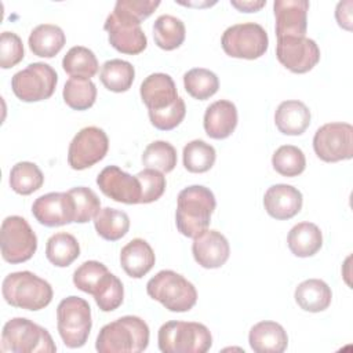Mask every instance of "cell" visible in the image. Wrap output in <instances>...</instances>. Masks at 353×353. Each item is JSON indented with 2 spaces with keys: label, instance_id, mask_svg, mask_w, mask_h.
Returning a JSON list of instances; mask_svg holds the SVG:
<instances>
[{
  "label": "cell",
  "instance_id": "6da1fadb",
  "mask_svg": "<svg viewBox=\"0 0 353 353\" xmlns=\"http://www.w3.org/2000/svg\"><path fill=\"white\" fill-rule=\"evenodd\" d=\"M216 207L214 193L203 185L182 189L176 199L175 223L181 234L196 237L208 229L211 215Z\"/></svg>",
  "mask_w": 353,
  "mask_h": 353
},
{
  "label": "cell",
  "instance_id": "7a4b0ae2",
  "mask_svg": "<svg viewBox=\"0 0 353 353\" xmlns=\"http://www.w3.org/2000/svg\"><path fill=\"white\" fill-rule=\"evenodd\" d=\"M148 345V324L138 316H123L101 328L95 349L99 353H139Z\"/></svg>",
  "mask_w": 353,
  "mask_h": 353
},
{
  "label": "cell",
  "instance_id": "3957f363",
  "mask_svg": "<svg viewBox=\"0 0 353 353\" xmlns=\"http://www.w3.org/2000/svg\"><path fill=\"white\" fill-rule=\"evenodd\" d=\"M1 292L8 305L33 312L48 306L54 295L51 284L29 270L7 274Z\"/></svg>",
  "mask_w": 353,
  "mask_h": 353
},
{
  "label": "cell",
  "instance_id": "277c9868",
  "mask_svg": "<svg viewBox=\"0 0 353 353\" xmlns=\"http://www.w3.org/2000/svg\"><path fill=\"white\" fill-rule=\"evenodd\" d=\"M55 350L50 332L29 319L14 317L3 327V353H54Z\"/></svg>",
  "mask_w": 353,
  "mask_h": 353
},
{
  "label": "cell",
  "instance_id": "5b68a950",
  "mask_svg": "<svg viewBox=\"0 0 353 353\" xmlns=\"http://www.w3.org/2000/svg\"><path fill=\"white\" fill-rule=\"evenodd\" d=\"M163 353H205L212 346L210 330L196 321H167L157 334Z\"/></svg>",
  "mask_w": 353,
  "mask_h": 353
},
{
  "label": "cell",
  "instance_id": "8992f818",
  "mask_svg": "<svg viewBox=\"0 0 353 353\" xmlns=\"http://www.w3.org/2000/svg\"><path fill=\"white\" fill-rule=\"evenodd\" d=\"M148 295L170 312H188L197 302L196 287L174 270H160L146 284Z\"/></svg>",
  "mask_w": 353,
  "mask_h": 353
},
{
  "label": "cell",
  "instance_id": "52a82bcc",
  "mask_svg": "<svg viewBox=\"0 0 353 353\" xmlns=\"http://www.w3.org/2000/svg\"><path fill=\"white\" fill-rule=\"evenodd\" d=\"M57 327L68 347L84 346L92 327L88 302L76 295L62 299L57 307Z\"/></svg>",
  "mask_w": 353,
  "mask_h": 353
},
{
  "label": "cell",
  "instance_id": "ba28073f",
  "mask_svg": "<svg viewBox=\"0 0 353 353\" xmlns=\"http://www.w3.org/2000/svg\"><path fill=\"white\" fill-rule=\"evenodd\" d=\"M58 74L52 66L44 62L29 63L11 79L12 92L23 102L48 99L57 87Z\"/></svg>",
  "mask_w": 353,
  "mask_h": 353
},
{
  "label": "cell",
  "instance_id": "9c48e42d",
  "mask_svg": "<svg viewBox=\"0 0 353 353\" xmlns=\"http://www.w3.org/2000/svg\"><path fill=\"white\" fill-rule=\"evenodd\" d=\"M1 256L8 263H22L29 261L37 250V236L19 215L7 216L0 232Z\"/></svg>",
  "mask_w": 353,
  "mask_h": 353
},
{
  "label": "cell",
  "instance_id": "30bf717a",
  "mask_svg": "<svg viewBox=\"0 0 353 353\" xmlns=\"http://www.w3.org/2000/svg\"><path fill=\"white\" fill-rule=\"evenodd\" d=\"M223 51L233 58L256 59L269 47L268 32L255 22H244L229 26L221 39Z\"/></svg>",
  "mask_w": 353,
  "mask_h": 353
},
{
  "label": "cell",
  "instance_id": "8fae6325",
  "mask_svg": "<svg viewBox=\"0 0 353 353\" xmlns=\"http://www.w3.org/2000/svg\"><path fill=\"white\" fill-rule=\"evenodd\" d=\"M313 149L319 159L327 163L350 160L353 157V127L349 123H327L317 128Z\"/></svg>",
  "mask_w": 353,
  "mask_h": 353
},
{
  "label": "cell",
  "instance_id": "7c38bea8",
  "mask_svg": "<svg viewBox=\"0 0 353 353\" xmlns=\"http://www.w3.org/2000/svg\"><path fill=\"white\" fill-rule=\"evenodd\" d=\"M109 138L95 125L81 128L72 139L68 149V163L73 170L81 171L99 163L108 153Z\"/></svg>",
  "mask_w": 353,
  "mask_h": 353
},
{
  "label": "cell",
  "instance_id": "4fadbf2b",
  "mask_svg": "<svg viewBox=\"0 0 353 353\" xmlns=\"http://www.w3.org/2000/svg\"><path fill=\"white\" fill-rule=\"evenodd\" d=\"M276 57L279 62L292 73H306L320 61L317 43L306 36L277 39Z\"/></svg>",
  "mask_w": 353,
  "mask_h": 353
},
{
  "label": "cell",
  "instance_id": "5bb4252c",
  "mask_svg": "<svg viewBox=\"0 0 353 353\" xmlns=\"http://www.w3.org/2000/svg\"><path fill=\"white\" fill-rule=\"evenodd\" d=\"M32 214L47 228L69 225L74 222V201L69 192H51L34 200Z\"/></svg>",
  "mask_w": 353,
  "mask_h": 353
},
{
  "label": "cell",
  "instance_id": "9a60e30c",
  "mask_svg": "<svg viewBox=\"0 0 353 353\" xmlns=\"http://www.w3.org/2000/svg\"><path fill=\"white\" fill-rule=\"evenodd\" d=\"M97 185L105 196L117 203L138 204L141 200L138 178L127 174L117 165L105 167L97 176Z\"/></svg>",
  "mask_w": 353,
  "mask_h": 353
},
{
  "label": "cell",
  "instance_id": "2e32d148",
  "mask_svg": "<svg viewBox=\"0 0 353 353\" xmlns=\"http://www.w3.org/2000/svg\"><path fill=\"white\" fill-rule=\"evenodd\" d=\"M103 29L108 32L109 43L121 54L137 55L148 46V39L141 25L109 14Z\"/></svg>",
  "mask_w": 353,
  "mask_h": 353
},
{
  "label": "cell",
  "instance_id": "e0dca14e",
  "mask_svg": "<svg viewBox=\"0 0 353 353\" xmlns=\"http://www.w3.org/2000/svg\"><path fill=\"white\" fill-rule=\"evenodd\" d=\"M276 17V36L303 37L307 29L309 1L306 0H276L273 3Z\"/></svg>",
  "mask_w": 353,
  "mask_h": 353
},
{
  "label": "cell",
  "instance_id": "ac0fdd59",
  "mask_svg": "<svg viewBox=\"0 0 353 353\" xmlns=\"http://www.w3.org/2000/svg\"><path fill=\"white\" fill-rule=\"evenodd\" d=\"M194 261L205 269H216L226 263L230 255L228 239L218 230H204L192 244Z\"/></svg>",
  "mask_w": 353,
  "mask_h": 353
},
{
  "label": "cell",
  "instance_id": "d6986e66",
  "mask_svg": "<svg viewBox=\"0 0 353 353\" xmlns=\"http://www.w3.org/2000/svg\"><path fill=\"white\" fill-rule=\"evenodd\" d=\"M302 193L285 183H277L270 186L263 196V205L266 212L279 221L291 219L302 208Z\"/></svg>",
  "mask_w": 353,
  "mask_h": 353
},
{
  "label": "cell",
  "instance_id": "ffe728a7",
  "mask_svg": "<svg viewBox=\"0 0 353 353\" xmlns=\"http://www.w3.org/2000/svg\"><path fill=\"white\" fill-rule=\"evenodd\" d=\"M139 94L148 110H160L172 105L176 98V87L167 73H152L141 84Z\"/></svg>",
  "mask_w": 353,
  "mask_h": 353
},
{
  "label": "cell",
  "instance_id": "44dd1931",
  "mask_svg": "<svg viewBox=\"0 0 353 353\" xmlns=\"http://www.w3.org/2000/svg\"><path fill=\"white\" fill-rule=\"evenodd\" d=\"M204 130L212 139H225L232 135L237 125L236 105L228 99L211 103L204 113Z\"/></svg>",
  "mask_w": 353,
  "mask_h": 353
},
{
  "label": "cell",
  "instance_id": "7402d4cb",
  "mask_svg": "<svg viewBox=\"0 0 353 353\" xmlns=\"http://www.w3.org/2000/svg\"><path fill=\"white\" fill-rule=\"evenodd\" d=\"M154 261V252L143 239H132L120 251V265L132 279H141L149 273Z\"/></svg>",
  "mask_w": 353,
  "mask_h": 353
},
{
  "label": "cell",
  "instance_id": "603a6c76",
  "mask_svg": "<svg viewBox=\"0 0 353 353\" xmlns=\"http://www.w3.org/2000/svg\"><path fill=\"white\" fill-rule=\"evenodd\" d=\"M248 342L255 353H283L287 349L288 336L283 325L266 320L250 330Z\"/></svg>",
  "mask_w": 353,
  "mask_h": 353
},
{
  "label": "cell",
  "instance_id": "cb8c5ba5",
  "mask_svg": "<svg viewBox=\"0 0 353 353\" xmlns=\"http://www.w3.org/2000/svg\"><path fill=\"white\" fill-rule=\"evenodd\" d=\"M309 108L296 99L281 102L274 113V123L284 135H301L310 125Z\"/></svg>",
  "mask_w": 353,
  "mask_h": 353
},
{
  "label": "cell",
  "instance_id": "d4e9b609",
  "mask_svg": "<svg viewBox=\"0 0 353 353\" xmlns=\"http://www.w3.org/2000/svg\"><path fill=\"white\" fill-rule=\"evenodd\" d=\"M294 298L302 310L319 313L331 305L332 292L325 281L320 279H309L298 284Z\"/></svg>",
  "mask_w": 353,
  "mask_h": 353
},
{
  "label": "cell",
  "instance_id": "484cf974",
  "mask_svg": "<svg viewBox=\"0 0 353 353\" xmlns=\"http://www.w3.org/2000/svg\"><path fill=\"white\" fill-rule=\"evenodd\" d=\"M287 244L295 256H313L323 245V234L317 225L312 222H299L288 232Z\"/></svg>",
  "mask_w": 353,
  "mask_h": 353
},
{
  "label": "cell",
  "instance_id": "4316f807",
  "mask_svg": "<svg viewBox=\"0 0 353 353\" xmlns=\"http://www.w3.org/2000/svg\"><path fill=\"white\" fill-rule=\"evenodd\" d=\"M66 37L63 30L58 25L41 23L37 25L29 34L30 51L41 58L55 57L65 46Z\"/></svg>",
  "mask_w": 353,
  "mask_h": 353
},
{
  "label": "cell",
  "instance_id": "83f0119b",
  "mask_svg": "<svg viewBox=\"0 0 353 353\" xmlns=\"http://www.w3.org/2000/svg\"><path fill=\"white\" fill-rule=\"evenodd\" d=\"M94 226L102 239L117 241L127 234L130 229V216L121 210L105 207L94 216Z\"/></svg>",
  "mask_w": 353,
  "mask_h": 353
},
{
  "label": "cell",
  "instance_id": "f1b7e54d",
  "mask_svg": "<svg viewBox=\"0 0 353 353\" xmlns=\"http://www.w3.org/2000/svg\"><path fill=\"white\" fill-rule=\"evenodd\" d=\"M80 255V244L77 239L66 232L52 234L46 244L47 259L58 268H66Z\"/></svg>",
  "mask_w": 353,
  "mask_h": 353
},
{
  "label": "cell",
  "instance_id": "f546056e",
  "mask_svg": "<svg viewBox=\"0 0 353 353\" xmlns=\"http://www.w3.org/2000/svg\"><path fill=\"white\" fill-rule=\"evenodd\" d=\"M186 36L185 23L170 14H164L156 18L153 23V39L154 43L165 51L178 48Z\"/></svg>",
  "mask_w": 353,
  "mask_h": 353
},
{
  "label": "cell",
  "instance_id": "4dcf8cb0",
  "mask_svg": "<svg viewBox=\"0 0 353 353\" xmlns=\"http://www.w3.org/2000/svg\"><path fill=\"white\" fill-rule=\"evenodd\" d=\"M99 79L109 91L125 92L134 83L135 69L128 61L110 59L102 65Z\"/></svg>",
  "mask_w": 353,
  "mask_h": 353
},
{
  "label": "cell",
  "instance_id": "1f68e13d",
  "mask_svg": "<svg viewBox=\"0 0 353 353\" xmlns=\"http://www.w3.org/2000/svg\"><path fill=\"white\" fill-rule=\"evenodd\" d=\"M62 68L70 77L91 79L98 72V59L90 48L74 46L65 54Z\"/></svg>",
  "mask_w": 353,
  "mask_h": 353
},
{
  "label": "cell",
  "instance_id": "d6a6232c",
  "mask_svg": "<svg viewBox=\"0 0 353 353\" xmlns=\"http://www.w3.org/2000/svg\"><path fill=\"white\" fill-rule=\"evenodd\" d=\"M43 183L44 175L34 163L19 161L10 171V186L18 194H32L39 190Z\"/></svg>",
  "mask_w": 353,
  "mask_h": 353
},
{
  "label": "cell",
  "instance_id": "836d02e7",
  "mask_svg": "<svg viewBox=\"0 0 353 353\" xmlns=\"http://www.w3.org/2000/svg\"><path fill=\"white\" fill-rule=\"evenodd\" d=\"M63 101L74 110L90 109L97 99V87L91 79L70 77L63 85Z\"/></svg>",
  "mask_w": 353,
  "mask_h": 353
},
{
  "label": "cell",
  "instance_id": "e575fe53",
  "mask_svg": "<svg viewBox=\"0 0 353 353\" xmlns=\"http://www.w3.org/2000/svg\"><path fill=\"white\" fill-rule=\"evenodd\" d=\"M183 85L190 97L204 101L218 91L219 80L214 72L204 68H194L183 74Z\"/></svg>",
  "mask_w": 353,
  "mask_h": 353
},
{
  "label": "cell",
  "instance_id": "d590c367",
  "mask_svg": "<svg viewBox=\"0 0 353 353\" xmlns=\"http://www.w3.org/2000/svg\"><path fill=\"white\" fill-rule=\"evenodd\" d=\"M183 165L189 172H207L215 163L216 152L203 139H193L183 148Z\"/></svg>",
  "mask_w": 353,
  "mask_h": 353
},
{
  "label": "cell",
  "instance_id": "8d00e7d4",
  "mask_svg": "<svg viewBox=\"0 0 353 353\" xmlns=\"http://www.w3.org/2000/svg\"><path fill=\"white\" fill-rule=\"evenodd\" d=\"M142 164L160 172H171L176 165V150L167 141H154L145 148Z\"/></svg>",
  "mask_w": 353,
  "mask_h": 353
},
{
  "label": "cell",
  "instance_id": "74e56055",
  "mask_svg": "<svg viewBox=\"0 0 353 353\" xmlns=\"http://www.w3.org/2000/svg\"><path fill=\"white\" fill-rule=\"evenodd\" d=\"M272 165L280 175L292 178L305 171L306 157L298 146L283 145L273 153Z\"/></svg>",
  "mask_w": 353,
  "mask_h": 353
},
{
  "label": "cell",
  "instance_id": "f35d334b",
  "mask_svg": "<svg viewBox=\"0 0 353 353\" xmlns=\"http://www.w3.org/2000/svg\"><path fill=\"white\" fill-rule=\"evenodd\" d=\"M108 268L98 261L83 262L73 273V284L85 294L94 295L109 276Z\"/></svg>",
  "mask_w": 353,
  "mask_h": 353
},
{
  "label": "cell",
  "instance_id": "ab89813d",
  "mask_svg": "<svg viewBox=\"0 0 353 353\" xmlns=\"http://www.w3.org/2000/svg\"><path fill=\"white\" fill-rule=\"evenodd\" d=\"M68 192L74 201V222L85 223L91 221L101 210V201L92 189L77 186Z\"/></svg>",
  "mask_w": 353,
  "mask_h": 353
},
{
  "label": "cell",
  "instance_id": "60d3db41",
  "mask_svg": "<svg viewBox=\"0 0 353 353\" xmlns=\"http://www.w3.org/2000/svg\"><path fill=\"white\" fill-rule=\"evenodd\" d=\"M159 6V0H117L112 12L119 18L141 25Z\"/></svg>",
  "mask_w": 353,
  "mask_h": 353
},
{
  "label": "cell",
  "instance_id": "b9f144b4",
  "mask_svg": "<svg viewBox=\"0 0 353 353\" xmlns=\"http://www.w3.org/2000/svg\"><path fill=\"white\" fill-rule=\"evenodd\" d=\"M92 296L102 312L116 310L123 303V298H124L123 283L117 276H114L113 273H109L103 284Z\"/></svg>",
  "mask_w": 353,
  "mask_h": 353
},
{
  "label": "cell",
  "instance_id": "7bdbcfd3",
  "mask_svg": "<svg viewBox=\"0 0 353 353\" xmlns=\"http://www.w3.org/2000/svg\"><path fill=\"white\" fill-rule=\"evenodd\" d=\"M141 185V204H149L159 200L165 190V176L163 172L145 168L135 175Z\"/></svg>",
  "mask_w": 353,
  "mask_h": 353
},
{
  "label": "cell",
  "instance_id": "ee69618b",
  "mask_svg": "<svg viewBox=\"0 0 353 353\" xmlns=\"http://www.w3.org/2000/svg\"><path fill=\"white\" fill-rule=\"evenodd\" d=\"M186 114L185 101L178 97L176 101L160 110H149V119L154 128L161 131H170L181 124Z\"/></svg>",
  "mask_w": 353,
  "mask_h": 353
},
{
  "label": "cell",
  "instance_id": "f6af8a7d",
  "mask_svg": "<svg viewBox=\"0 0 353 353\" xmlns=\"http://www.w3.org/2000/svg\"><path fill=\"white\" fill-rule=\"evenodd\" d=\"M25 51L21 37L14 32H3L0 36V66L10 69L23 59Z\"/></svg>",
  "mask_w": 353,
  "mask_h": 353
},
{
  "label": "cell",
  "instance_id": "bcb514c9",
  "mask_svg": "<svg viewBox=\"0 0 353 353\" xmlns=\"http://www.w3.org/2000/svg\"><path fill=\"white\" fill-rule=\"evenodd\" d=\"M352 1L347 0V1H341L338 3L336 6V11H335V17H336V21H338V25L341 28H345V29H350V23H352Z\"/></svg>",
  "mask_w": 353,
  "mask_h": 353
},
{
  "label": "cell",
  "instance_id": "7dc6e473",
  "mask_svg": "<svg viewBox=\"0 0 353 353\" xmlns=\"http://www.w3.org/2000/svg\"><path fill=\"white\" fill-rule=\"evenodd\" d=\"M230 4L241 12H255L266 4V0H261V1H234V0H232Z\"/></svg>",
  "mask_w": 353,
  "mask_h": 353
}]
</instances>
